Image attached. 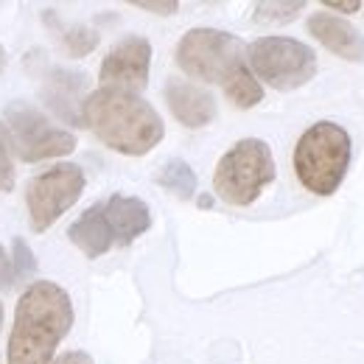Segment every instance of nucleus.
I'll use <instances>...</instances> for the list:
<instances>
[{
  "label": "nucleus",
  "instance_id": "nucleus-1",
  "mask_svg": "<svg viewBox=\"0 0 364 364\" xmlns=\"http://www.w3.org/2000/svg\"><path fill=\"white\" fill-rule=\"evenodd\" d=\"M73 328V303L68 291L50 280L31 283L14 311L9 336V364H50L56 348Z\"/></svg>",
  "mask_w": 364,
  "mask_h": 364
},
{
  "label": "nucleus",
  "instance_id": "nucleus-2",
  "mask_svg": "<svg viewBox=\"0 0 364 364\" xmlns=\"http://www.w3.org/2000/svg\"><path fill=\"white\" fill-rule=\"evenodd\" d=\"M82 124L118 154H149L166 135L157 109L135 92L101 87L85 98Z\"/></svg>",
  "mask_w": 364,
  "mask_h": 364
},
{
  "label": "nucleus",
  "instance_id": "nucleus-3",
  "mask_svg": "<svg viewBox=\"0 0 364 364\" xmlns=\"http://www.w3.org/2000/svg\"><path fill=\"white\" fill-rule=\"evenodd\" d=\"M350 166V135L333 124L317 121L294 146V174L300 185L317 196H331L342 185Z\"/></svg>",
  "mask_w": 364,
  "mask_h": 364
},
{
  "label": "nucleus",
  "instance_id": "nucleus-4",
  "mask_svg": "<svg viewBox=\"0 0 364 364\" xmlns=\"http://www.w3.org/2000/svg\"><path fill=\"white\" fill-rule=\"evenodd\" d=\"M272 149L258 137H244L219 160L213 174V191L232 208H247L264 193L267 185H272Z\"/></svg>",
  "mask_w": 364,
  "mask_h": 364
},
{
  "label": "nucleus",
  "instance_id": "nucleus-5",
  "mask_svg": "<svg viewBox=\"0 0 364 364\" xmlns=\"http://www.w3.org/2000/svg\"><path fill=\"white\" fill-rule=\"evenodd\" d=\"M247 68L258 82L280 92L309 85L317 73V53L291 37H261L247 48Z\"/></svg>",
  "mask_w": 364,
  "mask_h": 364
},
{
  "label": "nucleus",
  "instance_id": "nucleus-6",
  "mask_svg": "<svg viewBox=\"0 0 364 364\" xmlns=\"http://www.w3.org/2000/svg\"><path fill=\"white\" fill-rule=\"evenodd\" d=\"M177 65L191 79L225 85L247 62L244 46L235 34L219 28H191L177 46Z\"/></svg>",
  "mask_w": 364,
  "mask_h": 364
},
{
  "label": "nucleus",
  "instance_id": "nucleus-7",
  "mask_svg": "<svg viewBox=\"0 0 364 364\" xmlns=\"http://www.w3.org/2000/svg\"><path fill=\"white\" fill-rule=\"evenodd\" d=\"M6 121H9V135L17 149V157L23 163L65 157L76 149L73 132L53 127L37 107H31L26 101H11L6 107Z\"/></svg>",
  "mask_w": 364,
  "mask_h": 364
},
{
  "label": "nucleus",
  "instance_id": "nucleus-8",
  "mask_svg": "<svg viewBox=\"0 0 364 364\" xmlns=\"http://www.w3.org/2000/svg\"><path fill=\"white\" fill-rule=\"evenodd\" d=\"M85 171L73 163H59L34 177L26 191L28 225L34 232H46L65 210H70L85 193Z\"/></svg>",
  "mask_w": 364,
  "mask_h": 364
},
{
  "label": "nucleus",
  "instance_id": "nucleus-9",
  "mask_svg": "<svg viewBox=\"0 0 364 364\" xmlns=\"http://www.w3.org/2000/svg\"><path fill=\"white\" fill-rule=\"evenodd\" d=\"M151 70V43L146 37H124L101 62V82L104 87L124 92H140L149 85Z\"/></svg>",
  "mask_w": 364,
  "mask_h": 364
},
{
  "label": "nucleus",
  "instance_id": "nucleus-10",
  "mask_svg": "<svg viewBox=\"0 0 364 364\" xmlns=\"http://www.w3.org/2000/svg\"><path fill=\"white\" fill-rule=\"evenodd\" d=\"M309 34L317 40L322 48H328L331 53H336L339 59L348 62H364V37L362 31L336 14L317 11L309 17Z\"/></svg>",
  "mask_w": 364,
  "mask_h": 364
},
{
  "label": "nucleus",
  "instance_id": "nucleus-11",
  "mask_svg": "<svg viewBox=\"0 0 364 364\" xmlns=\"http://www.w3.org/2000/svg\"><path fill=\"white\" fill-rule=\"evenodd\" d=\"M85 90H87V76L79 70L68 68H53L48 70L43 98L46 104L68 124H82V107H85Z\"/></svg>",
  "mask_w": 364,
  "mask_h": 364
},
{
  "label": "nucleus",
  "instance_id": "nucleus-12",
  "mask_svg": "<svg viewBox=\"0 0 364 364\" xmlns=\"http://www.w3.org/2000/svg\"><path fill=\"white\" fill-rule=\"evenodd\" d=\"M163 92H166V104H168L171 115L188 129H202L216 118L213 95L199 85H191L182 79H168Z\"/></svg>",
  "mask_w": 364,
  "mask_h": 364
},
{
  "label": "nucleus",
  "instance_id": "nucleus-13",
  "mask_svg": "<svg viewBox=\"0 0 364 364\" xmlns=\"http://www.w3.org/2000/svg\"><path fill=\"white\" fill-rule=\"evenodd\" d=\"M104 216H107V225L115 235V244H132L137 235H143L151 228V210L137 196L112 193L104 202Z\"/></svg>",
  "mask_w": 364,
  "mask_h": 364
},
{
  "label": "nucleus",
  "instance_id": "nucleus-14",
  "mask_svg": "<svg viewBox=\"0 0 364 364\" xmlns=\"http://www.w3.org/2000/svg\"><path fill=\"white\" fill-rule=\"evenodd\" d=\"M68 238L87 255V258H98L104 252H109L115 247V235L107 225L104 216V205H92L87 208L68 230Z\"/></svg>",
  "mask_w": 364,
  "mask_h": 364
},
{
  "label": "nucleus",
  "instance_id": "nucleus-15",
  "mask_svg": "<svg viewBox=\"0 0 364 364\" xmlns=\"http://www.w3.org/2000/svg\"><path fill=\"white\" fill-rule=\"evenodd\" d=\"M222 87H225L230 101H232L235 107H241V109H250V107H255V104L264 98V87H261V82L252 76V70H250L247 65H244V68H238V70L230 76Z\"/></svg>",
  "mask_w": 364,
  "mask_h": 364
},
{
  "label": "nucleus",
  "instance_id": "nucleus-16",
  "mask_svg": "<svg viewBox=\"0 0 364 364\" xmlns=\"http://www.w3.org/2000/svg\"><path fill=\"white\" fill-rule=\"evenodd\" d=\"M157 185L166 188V191H171V193H177L182 199H188V196L196 193V174H193V168L185 160L174 157V160H168L157 171Z\"/></svg>",
  "mask_w": 364,
  "mask_h": 364
},
{
  "label": "nucleus",
  "instance_id": "nucleus-17",
  "mask_svg": "<svg viewBox=\"0 0 364 364\" xmlns=\"http://www.w3.org/2000/svg\"><path fill=\"white\" fill-rule=\"evenodd\" d=\"M306 9L303 0H264V3H255V20L258 23H289L294 20L300 11Z\"/></svg>",
  "mask_w": 364,
  "mask_h": 364
},
{
  "label": "nucleus",
  "instance_id": "nucleus-18",
  "mask_svg": "<svg viewBox=\"0 0 364 364\" xmlns=\"http://www.w3.org/2000/svg\"><path fill=\"white\" fill-rule=\"evenodd\" d=\"M59 37H62L65 50H68L70 56H76V59L92 53L95 46H98V31H92L87 26H68V28L59 31Z\"/></svg>",
  "mask_w": 364,
  "mask_h": 364
},
{
  "label": "nucleus",
  "instance_id": "nucleus-19",
  "mask_svg": "<svg viewBox=\"0 0 364 364\" xmlns=\"http://www.w3.org/2000/svg\"><path fill=\"white\" fill-rule=\"evenodd\" d=\"M11 250H14V258H11L14 283H26V280H31V274L37 272V258H34L31 247H28L23 238H14Z\"/></svg>",
  "mask_w": 364,
  "mask_h": 364
},
{
  "label": "nucleus",
  "instance_id": "nucleus-20",
  "mask_svg": "<svg viewBox=\"0 0 364 364\" xmlns=\"http://www.w3.org/2000/svg\"><path fill=\"white\" fill-rule=\"evenodd\" d=\"M14 143L9 135V127L0 121V193H9L14 188V160H11Z\"/></svg>",
  "mask_w": 364,
  "mask_h": 364
},
{
  "label": "nucleus",
  "instance_id": "nucleus-21",
  "mask_svg": "<svg viewBox=\"0 0 364 364\" xmlns=\"http://www.w3.org/2000/svg\"><path fill=\"white\" fill-rule=\"evenodd\" d=\"M132 6L143 9V11H151V14H163V17L177 14V9H180L177 0H132Z\"/></svg>",
  "mask_w": 364,
  "mask_h": 364
},
{
  "label": "nucleus",
  "instance_id": "nucleus-22",
  "mask_svg": "<svg viewBox=\"0 0 364 364\" xmlns=\"http://www.w3.org/2000/svg\"><path fill=\"white\" fill-rule=\"evenodd\" d=\"M0 286L9 289L14 286V272H11V258L6 255V250L0 247Z\"/></svg>",
  "mask_w": 364,
  "mask_h": 364
},
{
  "label": "nucleus",
  "instance_id": "nucleus-23",
  "mask_svg": "<svg viewBox=\"0 0 364 364\" xmlns=\"http://www.w3.org/2000/svg\"><path fill=\"white\" fill-rule=\"evenodd\" d=\"M322 6H325V9H331V11H342V14H353V11H359V9H362V3H359V0H345V3H339V0H325Z\"/></svg>",
  "mask_w": 364,
  "mask_h": 364
},
{
  "label": "nucleus",
  "instance_id": "nucleus-24",
  "mask_svg": "<svg viewBox=\"0 0 364 364\" xmlns=\"http://www.w3.org/2000/svg\"><path fill=\"white\" fill-rule=\"evenodd\" d=\"M50 364H95V362H92L85 350H70V353H65V356L53 359Z\"/></svg>",
  "mask_w": 364,
  "mask_h": 364
},
{
  "label": "nucleus",
  "instance_id": "nucleus-25",
  "mask_svg": "<svg viewBox=\"0 0 364 364\" xmlns=\"http://www.w3.org/2000/svg\"><path fill=\"white\" fill-rule=\"evenodd\" d=\"M199 205H202V208H210V205H213V196H202Z\"/></svg>",
  "mask_w": 364,
  "mask_h": 364
},
{
  "label": "nucleus",
  "instance_id": "nucleus-26",
  "mask_svg": "<svg viewBox=\"0 0 364 364\" xmlns=\"http://www.w3.org/2000/svg\"><path fill=\"white\" fill-rule=\"evenodd\" d=\"M3 68H6V50L0 48V70H3Z\"/></svg>",
  "mask_w": 364,
  "mask_h": 364
},
{
  "label": "nucleus",
  "instance_id": "nucleus-27",
  "mask_svg": "<svg viewBox=\"0 0 364 364\" xmlns=\"http://www.w3.org/2000/svg\"><path fill=\"white\" fill-rule=\"evenodd\" d=\"M0 328H3V303H0Z\"/></svg>",
  "mask_w": 364,
  "mask_h": 364
}]
</instances>
